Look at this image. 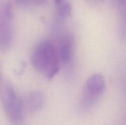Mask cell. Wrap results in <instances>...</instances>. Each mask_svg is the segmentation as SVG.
<instances>
[{
    "instance_id": "cell-1",
    "label": "cell",
    "mask_w": 126,
    "mask_h": 125,
    "mask_svg": "<svg viewBox=\"0 0 126 125\" xmlns=\"http://www.w3.org/2000/svg\"><path fill=\"white\" fill-rule=\"evenodd\" d=\"M31 62L38 73L49 79L57 74L61 66L56 47L47 40L37 44L32 54Z\"/></svg>"
},
{
    "instance_id": "cell-2",
    "label": "cell",
    "mask_w": 126,
    "mask_h": 125,
    "mask_svg": "<svg viewBox=\"0 0 126 125\" xmlns=\"http://www.w3.org/2000/svg\"><path fill=\"white\" fill-rule=\"evenodd\" d=\"M0 101L4 112L11 125H25L24 108L9 80H0Z\"/></svg>"
},
{
    "instance_id": "cell-3",
    "label": "cell",
    "mask_w": 126,
    "mask_h": 125,
    "mask_svg": "<svg viewBox=\"0 0 126 125\" xmlns=\"http://www.w3.org/2000/svg\"><path fill=\"white\" fill-rule=\"evenodd\" d=\"M105 80L100 74H94L88 78L80 97V107L88 110L95 107L104 93Z\"/></svg>"
},
{
    "instance_id": "cell-4",
    "label": "cell",
    "mask_w": 126,
    "mask_h": 125,
    "mask_svg": "<svg viewBox=\"0 0 126 125\" xmlns=\"http://www.w3.org/2000/svg\"><path fill=\"white\" fill-rule=\"evenodd\" d=\"M13 39V12L7 4L0 11V51H6L11 46Z\"/></svg>"
},
{
    "instance_id": "cell-5",
    "label": "cell",
    "mask_w": 126,
    "mask_h": 125,
    "mask_svg": "<svg viewBox=\"0 0 126 125\" xmlns=\"http://www.w3.org/2000/svg\"><path fill=\"white\" fill-rule=\"evenodd\" d=\"M55 47L60 64L70 65L74 55L75 40L73 36L70 33L63 34L58 41L57 46L55 45Z\"/></svg>"
},
{
    "instance_id": "cell-6",
    "label": "cell",
    "mask_w": 126,
    "mask_h": 125,
    "mask_svg": "<svg viewBox=\"0 0 126 125\" xmlns=\"http://www.w3.org/2000/svg\"><path fill=\"white\" fill-rule=\"evenodd\" d=\"M24 110L30 113H35L41 110L46 104V96L41 91L28 93L22 100Z\"/></svg>"
},
{
    "instance_id": "cell-7",
    "label": "cell",
    "mask_w": 126,
    "mask_h": 125,
    "mask_svg": "<svg viewBox=\"0 0 126 125\" xmlns=\"http://www.w3.org/2000/svg\"><path fill=\"white\" fill-rule=\"evenodd\" d=\"M56 15L59 20H63L70 16L71 7L66 0H55Z\"/></svg>"
},
{
    "instance_id": "cell-8",
    "label": "cell",
    "mask_w": 126,
    "mask_h": 125,
    "mask_svg": "<svg viewBox=\"0 0 126 125\" xmlns=\"http://www.w3.org/2000/svg\"><path fill=\"white\" fill-rule=\"evenodd\" d=\"M44 1V0H31L32 4H40Z\"/></svg>"
},
{
    "instance_id": "cell-9",
    "label": "cell",
    "mask_w": 126,
    "mask_h": 125,
    "mask_svg": "<svg viewBox=\"0 0 126 125\" xmlns=\"http://www.w3.org/2000/svg\"><path fill=\"white\" fill-rule=\"evenodd\" d=\"M1 79V72H0V80Z\"/></svg>"
}]
</instances>
